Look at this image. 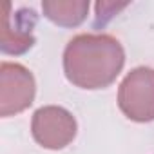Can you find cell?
I'll return each mask as SVG.
<instances>
[{
  "label": "cell",
  "instance_id": "6da1fadb",
  "mask_svg": "<svg viewBox=\"0 0 154 154\" xmlns=\"http://www.w3.org/2000/svg\"><path fill=\"white\" fill-rule=\"evenodd\" d=\"M125 53L109 35H80L69 42L63 53L67 80L82 89H103L120 74Z\"/></svg>",
  "mask_w": 154,
  "mask_h": 154
},
{
  "label": "cell",
  "instance_id": "7a4b0ae2",
  "mask_svg": "<svg viewBox=\"0 0 154 154\" xmlns=\"http://www.w3.org/2000/svg\"><path fill=\"white\" fill-rule=\"evenodd\" d=\"M118 105L134 122L154 120V69L136 67L125 76L118 91Z\"/></svg>",
  "mask_w": 154,
  "mask_h": 154
},
{
  "label": "cell",
  "instance_id": "3957f363",
  "mask_svg": "<svg viewBox=\"0 0 154 154\" xmlns=\"http://www.w3.org/2000/svg\"><path fill=\"white\" fill-rule=\"evenodd\" d=\"M35 78L20 63L4 62L0 67V114L4 118L22 112L33 103Z\"/></svg>",
  "mask_w": 154,
  "mask_h": 154
},
{
  "label": "cell",
  "instance_id": "277c9868",
  "mask_svg": "<svg viewBox=\"0 0 154 154\" xmlns=\"http://www.w3.org/2000/svg\"><path fill=\"white\" fill-rule=\"evenodd\" d=\"M31 131L35 140L45 149H63L76 136V120L62 107L47 105L33 114Z\"/></svg>",
  "mask_w": 154,
  "mask_h": 154
},
{
  "label": "cell",
  "instance_id": "5b68a950",
  "mask_svg": "<svg viewBox=\"0 0 154 154\" xmlns=\"http://www.w3.org/2000/svg\"><path fill=\"white\" fill-rule=\"evenodd\" d=\"M15 24L8 18V15H2V51L9 54H22L26 53L33 44V27H35V11L33 9H20L17 15H13Z\"/></svg>",
  "mask_w": 154,
  "mask_h": 154
},
{
  "label": "cell",
  "instance_id": "8992f818",
  "mask_svg": "<svg viewBox=\"0 0 154 154\" xmlns=\"http://www.w3.org/2000/svg\"><path fill=\"white\" fill-rule=\"evenodd\" d=\"M42 9L45 17L63 27H74L85 20L89 11V2H58V0H47L42 2Z\"/></svg>",
  "mask_w": 154,
  "mask_h": 154
}]
</instances>
